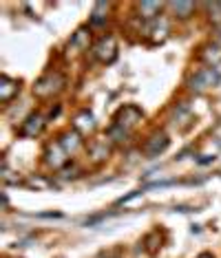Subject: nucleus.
Returning a JSON list of instances; mask_svg holds the SVG:
<instances>
[{"label": "nucleus", "instance_id": "0eeeda50", "mask_svg": "<svg viewBox=\"0 0 221 258\" xmlns=\"http://www.w3.org/2000/svg\"><path fill=\"white\" fill-rule=\"evenodd\" d=\"M18 93H20L18 80L9 78V75H0V104H9Z\"/></svg>", "mask_w": 221, "mask_h": 258}, {"label": "nucleus", "instance_id": "423d86ee", "mask_svg": "<svg viewBox=\"0 0 221 258\" xmlns=\"http://www.w3.org/2000/svg\"><path fill=\"white\" fill-rule=\"evenodd\" d=\"M44 124H46V121H44L42 115H40V113H31L25 121H22L20 135H22V137H38V135L44 131Z\"/></svg>", "mask_w": 221, "mask_h": 258}, {"label": "nucleus", "instance_id": "6ab92c4d", "mask_svg": "<svg viewBox=\"0 0 221 258\" xmlns=\"http://www.w3.org/2000/svg\"><path fill=\"white\" fill-rule=\"evenodd\" d=\"M11 170L7 168V163H5L3 166V174H0V177H3V183H20V177H11Z\"/></svg>", "mask_w": 221, "mask_h": 258}, {"label": "nucleus", "instance_id": "1a4fd4ad", "mask_svg": "<svg viewBox=\"0 0 221 258\" xmlns=\"http://www.w3.org/2000/svg\"><path fill=\"white\" fill-rule=\"evenodd\" d=\"M44 157H46V166H51V168H62L67 163V159H69V155L65 152V148H62L60 144H51L49 148H46V152H44Z\"/></svg>", "mask_w": 221, "mask_h": 258}, {"label": "nucleus", "instance_id": "39448f33", "mask_svg": "<svg viewBox=\"0 0 221 258\" xmlns=\"http://www.w3.org/2000/svg\"><path fill=\"white\" fill-rule=\"evenodd\" d=\"M166 148H168V135L159 131V133H153L146 139V144H144V155H146L148 159H155V157H159Z\"/></svg>", "mask_w": 221, "mask_h": 258}, {"label": "nucleus", "instance_id": "f03ea898", "mask_svg": "<svg viewBox=\"0 0 221 258\" xmlns=\"http://www.w3.org/2000/svg\"><path fill=\"white\" fill-rule=\"evenodd\" d=\"M221 82V73L217 71V69H201V71H197L193 78L188 80V89L190 91H197V93H201V91H208V89H212V86H217Z\"/></svg>", "mask_w": 221, "mask_h": 258}, {"label": "nucleus", "instance_id": "f257e3e1", "mask_svg": "<svg viewBox=\"0 0 221 258\" xmlns=\"http://www.w3.org/2000/svg\"><path fill=\"white\" fill-rule=\"evenodd\" d=\"M62 89H65V75L58 71H51L36 82L33 93H36L38 97H51V95H56V93H60Z\"/></svg>", "mask_w": 221, "mask_h": 258}, {"label": "nucleus", "instance_id": "20e7f679", "mask_svg": "<svg viewBox=\"0 0 221 258\" xmlns=\"http://www.w3.org/2000/svg\"><path fill=\"white\" fill-rule=\"evenodd\" d=\"M142 117L144 113L139 110L137 106H133V104H129V106H124V108H120V113L115 115V126H120V128H124V131H133L139 121H142Z\"/></svg>", "mask_w": 221, "mask_h": 258}, {"label": "nucleus", "instance_id": "7ed1b4c3", "mask_svg": "<svg viewBox=\"0 0 221 258\" xmlns=\"http://www.w3.org/2000/svg\"><path fill=\"white\" fill-rule=\"evenodd\" d=\"M93 55H95L97 62L102 64H111L118 57V40H115L113 36H104L95 42V46H93Z\"/></svg>", "mask_w": 221, "mask_h": 258}, {"label": "nucleus", "instance_id": "4be33fe9", "mask_svg": "<svg viewBox=\"0 0 221 258\" xmlns=\"http://www.w3.org/2000/svg\"><path fill=\"white\" fill-rule=\"evenodd\" d=\"M212 159H214V157H210V155H203L201 159H199V163H210Z\"/></svg>", "mask_w": 221, "mask_h": 258}, {"label": "nucleus", "instance_id": "ddd939ff", "mask_svg": "<svg viewBox=\"0 0 221 258\" xmlns=\"http://www.w3.org/2000/svg\"><path fill=\"white\" fill-rule=\"evenodd\" d=\"M108 9L111 5L108 3H95V7H93V14H91V27H102L104 22L108 18Z\"/></svg>", "mask_w": 221, "mask_h": 258}, {"label": "nucleus", "instance_id": "9d476101", "mask_svg": "<svg viewBox=\"0 0 221 258\" xmlns=\"http://www.w3.org/2000/svg\"><path fill=\"white\" fill-rule=\"evenodd\" d=\"M108 155H111L108 139H93L91 146H89V157H91V159L95 163H100V161H106Z\"/></svg>", "mask_w": 221, "mask_h": 258}, {"label": "nucleus", "instance_id": "6e6552de", "mask_svg": "<svg viewBox=\"0 0 221 258\" xmlns=\"http://www.w3.org/2000/svg\"><path fill=\"white\" fill-rule=\"evenodd\" d=\"M58 144L65 148L67 155H75L80 148H82V135H80L78 131H67L60 135V139H58Z\"/></svg>", "mask_w": 221, "mask_h": 258}, {"label": "nucleus", "instance_id": "b1692460", "mask_svg": "<svg viewBox=\"0 0 221 258\" xmlns=\"http://www.w3.org/2000/svg\"><path fill=\"white\" fill-rule=\"evenodd\" d=\"M197 258H214L212 254H201V256H197Z\"/></svg>", "mask_w": 221, "mask_h": 258}, {"label": "nucleus", "instance_id": "f3484780", "mask_svg": "<svg viewBox=\"0 0 221 258\" xmlns=\"http://www.w3.org/2000/svg\"><path fill=\"white\" fill-rule=\"evenodd\" d=\"M126 137H129V131H124V128H120V126H113L108 131L111 142H126Z\"/></svg>", "mask_w": 221, "mask_h": 258}, {"label": "nucleus", "instance_id": "412c9836", "mask_svg": "<svg viewBox=\"0 0 221 258\" xmlns=\"http://www.w3.org/2000/svg\"><path fill=\"white\" fill-rule=\"evenodd\" d=\"M142 192H144V190H133V192H129V195H126V197L118 199V203H115V205H126L129 201H133V199H135V197H139V195H142Z\"/></svg>", "mask_w": 221, "mask_h": 258}, {"label": "nucleus", "instance_id": "2eb2a0df", "mask_svg": "<svg viewBox=\"0 0 221 258\" xmlns=\"http://www.w3.org/2000/svg\"><path fill=\"white\" fill-rule=\"evenodd\" d=\"M168 9H173L179 18H188L195 11V3H184V0H177V3H168Z\"/></svg>", "mask_w": 221, "mask_h": 258}, {"label": "nucleus", "instance_id": "4468645a", "mask_svg": "<svg viewBox=\"0 0 221 258\" xmlns=\"http://www.w3.org/2000/svg\"><path fill=\"white\" fill-rule=\"evenodd\" d=\"M161 7H164L161 3H139V5H137V11L142 14L144 20H155L157 16H159Z\"/></svg>", "mask_w": 221, "mask_h": 258}, {"label": "nucleus", "instance_id": "aec40b11", "mask_svg": "<svg viewBox=\"0 0 221 258\" xmlns=\"http://www.w3.org/2000/svg\"><path fill=\"white\" fill-rule=\"evenodd\" d=\"M27 185H29V187H36V190H42V187H49L51 183H49L46 179H29Z\"/></svg>", "mask_w": 221, "mask_h": 258}, {"label": "nucleus", "instance_id": "f8f14e48", "mask_svg": "<svg viewBox=\"0 0 221 258\" xmlns=\"http://www.w3.org/2000/svg\"><path fill=\"white\" fill-rule=\"evenodd\" d=\"M93 128H95V119H93V115L89 113V110H82V113L73 119V131H78L80 135L91 133Z\"/></svg>", "mask_w": 221, "mask_h": 258}, {"label": "nucleus", "instance_id": "9b49d317", "mask_svg": "<svg viewBox=\"0 0 221 258\" xmlns=\"http://www.w3.org/2000/svg\"><path fill=\"white\" fill-rule=\"evenodd\" d=\"M199 57H201V60L206 62L210 69H217L219 64H221V46H219V44H206V46L201 49Z\"/></svg>", "mask_w": 221, "mask_h": 258}, {"label": "nucleus", "instance_id": "5701e85b", "mask_svg": "<svg viewBox=\"0 0 221 258\" xmlns=\"http://www.w3.org/2000/svg\"><path fill=\"white\" fill-rule=\"evenodd\" d=\"M214 40H217V44L221 46V29H219V31H217V36H214Z\"/></svg>", "mask_w": 221, "mask_h": 258}, {"label": "nucleus", "instance_id": "a211bd4d", "mask_svg": "<svg viewBox=\"0 0 221 258\" xmlns=\"http://www.w3.org/2000/svg\"><path fill=\"white\" fill-rule=\"evenodd\" d=\"M206 7L210 11V20L214 25H221V3H208Z\"/></svg>", "mask_w": 221, "mask_h": 258}, {"label": "nucleus", "instance_id": "dca6fc26", "mask_svg": "<svg viewBox=\"0 0 221 258\" xmlns=\"http://www.w3.org/2000/svg\"><path fill=\"white\" fill-rule=\"evenodd\" d=\"M89 40H91V33L86 31V29H78V31H75V36L71 38V46H73V49L84 51L86 46H89Z\"/></svg>", "mask_w": 221, "mask_h": 258}]
</instances>
